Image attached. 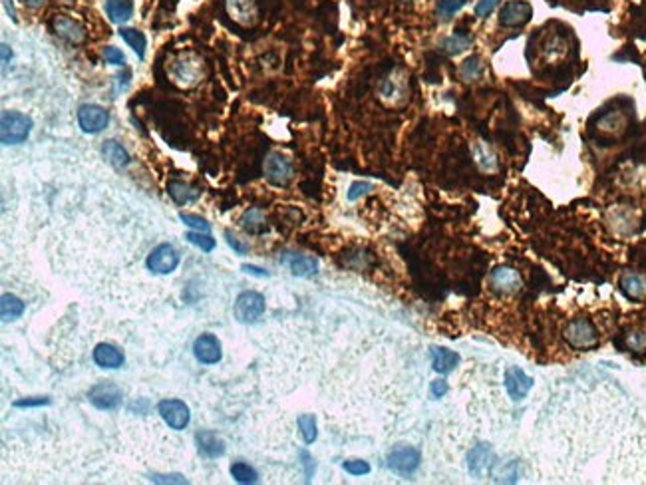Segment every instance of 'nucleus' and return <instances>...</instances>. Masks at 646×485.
I'll return each mask as SVG.
<instances>
[{
    "instance_id": "nucleus-1",
    "label": "nucleus",
    "mask_w": 646,
    "mask_h": 485,
    "mask_svg": "<svg viewBox=\"0 0 646 485\" xmlns=\"http://www.w3.org/2000/svg\"><path fill=\"white\" fill-rule=\"evenodd\" d=\"M32 120L21 111H2L0 118V140L4 145H16L28 140Z\"/></svg>"
},
{
    "instance_id": "nucleus-2",
    "label": "nucleus",
    "mask_w": 646,
    "mask_h": 485,
    "mask_svg": "<svg viewBox=\"0 0 646 485\" xmlns=\"http://www.w3.org/2000/svg\"><path fill=\"white\" fill-rule=\"evenodd\" d=\"M565 340L575 350H586V348H593L598 342V334L596 328L593 326V323L589 318H575L565 326Z\"/></svg>"
},
{
    "instance_id": "nucleus-3",
    "label": "nucleus",
    "mask_w": 646,
    "mask_h": 485,
    "mask_svg": "<svg viewBox=\"0 0 646 485\" xmlns=\"http://www.w3.org/2000/svg\"><path fill=\"white\" fill-rule=\"evenodd\" d=\"M233 311L239 323H255L264 313V296L257 291H245L237 296Z\"/></svg>"
},
{
    "instance_id": "nucleus-4",
    "label": "nucleus",
    "mask_w": 646,
    "mask_h": 485,
    "mask_svg": "<svg viewBox=\"0 0 646 485\" xmlns=\"http://www.w3.org/2000/svg\"><path fill=\"white\" fill-rule=\"evenodd\" d=\"M264 175L273 185L284 187L293 179V163L283 153H271L264 160Z\"/></svg>"
},
{
    "instance_id": "nucleus-5",
    "label": "nucleus",
    "mask_w": 646,
    "mask_h": 485,
    "mask_svg": "<svg viewBox=\"0 0 646 485\" xmlns=\"http://www.w3.org/2000/svg\"><path fill=\"white\" fill-rule=\"evenodd\" d=\"M420 462H422L420 452H418L416 447H410V445H400V447L392 450L390 455H388V465H390V469L396 472V474L402 475L414 474L416 469L420 467Z\"/></svg>"
},
{
    "instance_id": "nucleus-6",
    "label": "nucleus",
    "mask_w": 646,
    "mask_h": 485,
    "mask_svg": "<svg viewBox=\"0 0 646 485\" xmlns=\"http://www.w3.org/2000/svg\"><path fill=\"white\" fill-rule=\"evenodd\" d=\"M177 264H179V255L167 242L157 245L147 257V269L155 274L173 273L177 269Z\"/></svg>"
},
{
    "instance_id": "nucleus-7",
    "label": "nucleus",
    "mask_w": 646,
    "mask_h": 485,
    "mask_svg": "<svg viewBox=\"0 0 646 485\" xmlns=\"http://www.w3.org/2000/svg\"><path fill=\"white\" fill-rule=\"evenodd\" d=\"M78 123L86 133H100L108 128L110 123V113L101 106L96 104H86L78 110Z\"/></svg>"
},
{
    "instance_id": "nucleus-8",
    "label": "nucleus",
    "mask_w": 646,
    "mask_h": 485,
    "mask_svg": "<svg viewBox=\"0 0 646 485\" xmlns=\"http://www.w3.org/2000/svg\"><path fill=\"white\" fill-rule=\"evenodd\" d=\"M157 412L163 418V422L173 428V430H185L189 424V408L182 400H162L157 404Z\"/></svg>"
},
{
    "instance_id": "nucleus-9",
    "label": "nucleus",
    "mask_w": 646,
    "mask_h": 485,
    "mask_svg": "<svg viewBox=\"0 0 646 485\" xmlns=\"http://www.w3.org/2000/svg\"><path fill=\"white\" fill-rule=\"evenodd\" d=\"M531 388H533V378L525 374L521 368L511 366V368L505 370V390H507V394L513 402H521L529 394Z\"/></svg>"
},
{
    "instance_id": "nucleus-10",
    "label": "nucleus",
    "mask_w": 646,
    "mask_h": 485,
    "mask_svg": "<svg viewBox=\"0 0 646 485\" xmlns=\"http://www.w3.org/2000/svg\"><path fill=\"white\" fill-rule=\"evenodd\" d=\"M88 398L98 410H113L121 404V390L113 382H100L91 386Z\"/></svg>"
},
{
    "instance_id": "nucleus-11",
    "label": "nucleus",
    "mask_w": 646,
    "mask_h": 485,
    "mask_svg": "<svg viewBox=\"0 0 646 485\" xmlns=\"http://www.w3.org/2000/svg\"><path fill=\"white\" fill-rule=\"evenodd\" d=\"M531 16H533V9H531V4L529 2H523V0H511V2H507L501 12H499V22L507 26V28H515V26H521V24H527V22L531 21Z\"/></svg>"
},
{
    "instance_id": "nucleus-12",
    "label": "nucleus",
    "mask_w": 646,
    "mask_h": 485,
    "mask_svg": "<svg viewBox=\"0 0 646 485\" xmlns=\"http://www.w3.org/2000/svg\"><path fill=\"white\" fill-rule=\"evenodd\" d=\"M489 284L491 289L501 294H511L515 291H519L521 286V277L519 273L511 269V267H497L495 271H491L489 274Z\"/></svg>"
},
{
    "instance_id": "nucleus-13",
    "label": "nucleus",
    "mask_w": 646,
    "mask_h": 485,
    "mask_svg": "<svg viewBox=\"0 0 646 485\" xmlns=\"http://www.w3.org/2000/svg\"><path fill=\"white\" fill-rule=\"evenodd\" d=\"M193 354L201 364H217L221 360V342L213 334H201L193 344Z\"/></svg>"
},
{
    "instance_id": "nucleus-14",
    "label": "nucleus",
    "mask_w": 646,
    "mask_h": 485,
    "mask_svg": "<svg viewBox=\"0 0 646 485\" xmlns=\"http://www.w3.org/2000/svg\"><path fill=\"white\" fill-rule=\"evenodd\" d=\"M283 263L289 264V269L293 271V274L303 277V279H308V277H314V274L318 273V261L313 259V257H308V255L289 253L283 259Z\"/></svg>"
},
{
    "instance_id": "nucleus-15",
    "label": "nucleus",
    "mask_w": 646,
    "mask_h": 485,
    "mask_svg": "<svg viewBox=\"0 0 646 485\" xmlns=\"http://www.w3.org/2000/svg\"><path fill=\"white\" fill-rule=\"evenodd\" d=\"M467 467H469V474L475 477H481V475L491 467V450L487 444L475 445L474 450L467 455Z\"/></svg>"
},
{
    "instance_id": "nucleus-16",
    "label": "nucleus",
    "mask_w": 646,
    "mask_h": 485,
    "mask_svg": "<svg viewBox=\"0 0 646 485\" xmlns=\"http://www.w3.org/2000/svg\"><path fill=\"white\" fill-rule=\"evenodd\" d=\"M626 126H628V118L618 110L608 111L596 121V130L606 135H620V133H625Z\"/></svg>"
},
{
    "instance_id": "nucleus-17",
    "label": "nucleus",
    "mask_w": 646,
    "mask_h": 485,
    "mask_svg": "<svg viewBox=\"0 0 646 485\" xmlns=\"http://www.w3.org/2000/svg\"><path fill=\"white\" fill-rule=\"evenodd\" d=\"M94 362L98 364L100 368H120L121 364H123V354L116 348V346H111V344H98L96 348H94Z\"/></svg>"
},
{
    "instance_id": "nucleus-18",
    "label": "nucleus",
    "mask_w": 646,
    "mask_h": 485,
    "mask_svg": "<svg viewBox=\"0 0 646 485\" xmlns=\"http://www.w3.org/2000/svg\"><path fill=\"white\" fill-rule=\"evenodd\" d=\"M195 440H197L199 452L207 457H219L225 454V442L215 432H199L195 435Z\"/></svg>"
},
{
    "instance_id": "nucleus-19",
    "label": "nucleus",
    "mask_w": 646,
    "mask_h": 485,
    "mask_svg": "<svg viewBox=\"0 0 646 485\" xmlns=\"http://www.w3.org/2000/svg\"><path fill=\"white\" fill-rule=\"evenodd\" d=\"M227 11L241 24H251L257 16V6L252 0H227Z\"/></svg>"
},
{
    "instance_id": "nucleus-20",
    "label": "nucleus",
    "mask_w": 646,
    "mask_h": 485,
    "mask_svg": "<svg viewBox=\"0 0 646 485\" xmlns=\"http://www.w3.org/2000/svg\"><path fill=\"white\" fill-rule=\"evenodd\" d=\"M432 364H434L435 372L450 374L460 364V354H455L454 350H447V348H434L432 350Z\"/></svg>"
},
{
    "instance_id": "nucleus-21",
    "label": "nucleus",
    "mask_w": 646,
    "mask_h": 485,
    "mask_svg": "<svg viewBox=\"0 0 646 485\" xmlns=\"http://www.w3.org/2000/svg\"><path fill=\"white\" fill-rule=\"evenodd\" d=\"M620 289L628 299L640 301L646 296V277L638 273H628L620 281Z\"/></svg>"
},
{
    "instance_id": "nucleus-22",
    "label": "nucleus",
    "mask_w": 646,
    "mask_h": 485,
    "mask_svg": "<svg viewBox=\"0 0 646 485\" xmlns=\"http://www.w3.org/2000/svg\"><path fill=\"white\" fill-rule=\"evenodd\" d=\"M54 30L58 36L68 42H82L84 40V30L78 22H74L68 16H58L54 18Z\"/></svg>"
},
{
    "instance_id": "nucleus-23",
    "label": "nucleus",
    "mask_w": 646,
    "mask_h": 485,
    "mask_svg": "<svg viewBox=\"0 0 646 485\" xmlns=\"http://www.w3.org/2000/svg\"><path fill=\"white\" fill-rule=\"evenodd\" d=\"M106 14H108L110 21L116 22V24L128 22L133 14L132 0H108V4H106Z\"/></svg>"
},
{
    "instance_id": "nucleus-24",
    "label": "nucleus",
    "mask_w": 646,
    "mask_h": 485,
    "mask_svg": "<svg viewBox=\"0 0 646 485\" xmlns=\"http://www.w3.org/2000/svg\"><path fill=\"white\" fill-rule=\"evenodd\" d=\"M22 313H24V303L16 294H2V299H0V314H2L4 323L21 318Z\"/></svg>"
},
{
    "instance_id": "nucleus-25",
    "label": "nucleus",
    "mask_w": 646,
    "mask_h": 485,
    "mask_svg": "<svg viewBox=\"0 0 646 485\" xmlns=\"http://www.w3.org/2000/svg\"><path fill=\"white\" fill-rule=\"evenodd\" d=\"M101 152H104V155H106V160H108L111 165H116L118 169L126 167V165L130 163V153L126 152V147H121L120 143L113 142V140L104 143Z\"/></svg>"
},
{
    "instance_id": "nucleus-26",
    "label": "nucleus",
    "mask_w": 646,
    "mask_h": 485,
    "mask_svg": "<svg viewBox=\"0 0 646 485\" xmlns=\"http://www.w3.org/2000/svg\"><path fill=\"white\" fill-rule=\"evenodd\" d=\"M167 191L172 195L173 201L179 203V205L191 203L199 197V191H197V189H193L191 185H187V183L183 182H172L167 185Z\"/></svg>"
},
{
    "instance_id": "nucleus-27",
    "label": "nucleus",
    "mask_w": 646,
    "mask_h": 485,
    "mask_svg": "<svg viewBox=\"0 0 646 485\" xmlns=\"http://www.w3.org/2000/svg\"><path fill=\"white\" fill-rule=\"evenodd\" d=\"M474 157L475 163H477V167L481 169V172L491 173L497 169V160H495V155L485 145L481 143H475L474 145Z\"/></svg>"
},
{
    "instance_id": "nucleus-28",
    "label": "nucleus",
    "mask_w": 646,
    "mask_h": 485,
    "mask_svg": "<svg viewBox=\"0 0 646 485\" xmlns=\"http://www.w3.org/2000/svg\"><path fill=\"white\" fill-rule=\"evenodd\" d=\"M472 46V36H467V34H460V32H455L452 36H447L442 42V48H444L447 54H460V52L467 50Z\"/></svg>"
},
{
    "instance_id": "nucleus-29",
    "label": "nucleus",
    "mask_w": 646,
    "mask_h": 485,
    "mask_svg": "<svg viewBox=\"0 0 646 485\" xmlns=\"http://www.w3.org/2000/svg\"><path fill=\"white\" fill-rule=\"evenodd\" d=\"M120 36L123 40L128 42L130 46L133 48V52L143 58L145 56V46H147V40H145V36H143L142 32L133 30V28H120Z\"/></svg>"
},
{
    "instance_id": "nucleus-30",
    "label": "nucleus",
    "mask_w": 646,
    "mask_h": 485,
    "mask_svg": "<svg viewBox=\"0 0 646 485\" xmlns=\"http://www.w3.org/2000/svg\"><path fill=\"white\" fill-rule=\"evenodd\" d=\"M231 475L235 477V481L239 484H257V472L252 469L251 465L245 464V462H237L231 465Z\"/></svg>"
},
{
    "instance_id": "nucleus-31",
    "label": "nucleus",
    "mask_w": 646,
    "mask_h": 485,
    "mask_svg": "<svg viewBox=\"0 0 646 485\" xmlns=\"http://www.w3.org/2000/svg\"><path fill=\"white\" fill-rule=\"evenodd\" d=\"M460 74H462V78H464L465 82L477 80V78H481V74H484V64H481V60H479L477 56H472V58H467V60L462 64Z\"/></svg>"
},
{
    "instance_id": "nucleus-32",
    "label": "nucleus",
    "mask_w": 646,
    "mask_h": 485,
    "mask_svg": "<svg viewBox=\"0 0 646 485\" xmlns=\"http://www.w3.org/2000/svg\"><path fill=\"white\" fill-rule=\"evenodd\" d=\"M465 6V0H440L435 14L440 21H450L455 12H460Z\"/></svg>"
},
{
    "instance_id": "nucleus-33",
    "label": "nucleus",
    "mask_w": 646,
    "mask_h": 485,
    "mask_svg": "<svg viewBox=\"0 0 646 485\" xmlns=\"http://www.w3.org/2000/svg\"><path fill=\"white\" fill-rule=\"evenodd\" d=\"M241 223L243 227L251 233H259L264 229V217L261 209H249V211L243 215Z\"/></svg>"
},
{
    "instance_id": "nucleus-34",
    "label": "nucleus",
    "mask_w": 646,
    "mask_h": 485,
    "mask_svg": "<svg viewBox=\"0 0 646 485\" xmlns=\"http://www.w3.org/2000/svg\"><path fill=\"white\" fill-rule=\"evenodd\" d=\"M299 430H301V434H303V440L306 444H313L314 440H316V420H314L313 414H303L299 418Z\"/></svg>"
},
{
    "instance_id": "nucleus-35",
    "label": "nucleus",
    "mask_w": 646,
    "mask_h": 485,
    "mask_svg": "<svg viewBox=\"0 0 646 485\" xmlns=\"http://www.w3.org/2000/svg\"><path fill=\"white\" fill-rule=\"evenodd\" d=\"M185 239L191 242V245H195V247H199V249L205 251V253H209V251L215 249V239H213L211 235H207V233H203V231L187 233V237H185Z\"/></svg>"
},
{
    "instance_id": "nucleus-36",
    "label": "nucleus",
    "mask_w": 646,
    "mask_h": 485,
    "mask_svg": "<svg viewBox=\"0 0 646 485\" xmlns=\"http://www.w3.org/2000/svg\"><path fill=\"white\" fill-rule=\"evenodd\" d=\"M179 219H182L187 227H193V229H197V231L209 233V229H211V225L205 221L203 217H199V215H191V213H179Z\"/></svg>"
},
{
    "instance_id": "nucleus-37",
    "label": "nucleus",
    "mask_w": 646,
    "mask_h": 485,
    "mask_svg": "<svg viewBox=\"0 0 646 485\" xmlns=\"http://www.w3.org/2000/svg\"><path fill=\"white\" fill-rule=\"evenodd\" d=\"M626 346L635 352H642L646 350V333L642 330H633L626 334Z\"/></svg>"
},
{
    "instance_id": "nucleus-38",
    "label": "nucleus",
    "mask_w": 646,
    "mask_h": 485,
    "mask_svg": "<svg viewBox=\"0 0 646 485\" xmlns=\"http://www.w3.org/2000/svg\"><path fill=\"white\" fill-rule=\"evenodd\" d=\"M344 472H348L350 475H366L370 474V465L362 462V459H350V462H344L343 464Z\"/></svg>"
},
{
    "instance_id": "nucleus-39",
    "label": "nucleus",
    "mask_w": 646,
    "mask_h": 485,
    "mask_svg": "<svg viewBox=\"0 0 646 485\" xmlns=\"http://www.w3.org/2000/svg\"><path fill=\"white\" fill-rule=\"evenodd\" d=\"M368 191H372V183L368 182H356L350 185L348 189V201H356L358 197H362Z\"/></svg>"
},
{
    "instance_id": "nucleus-40",
    "label": "nucleus",
    "mask_w": 646,
    "mask_h": 485,
    "mask_svg": "<svg viewBox=\"0 0 646 485\" xmlns=\"http://www.w3.org/2000/svg\"><path fill=\"white\" fill-rule=\"evenodd\" d=\"M497 4H499V0H477V4H475V16L485 18L487 14H491V12L497 9Z\"/></svg>"
},
{
    "instance_id": "nucleus-41",
    "label": "nucleus",
    "mask_w": 646,
    "mask_h": 485,
    "mask_svg": "<svg viewBox=\"0 0 646 485\" xmlns=\"http://www.w3.org/2000/svg\"><path fill=\"white\" fill-rule=\"evenodd\" d=\"M104 60L108 62V64H113V66H121L123 64V54L118 48H113V46H108L106 50H104Z\"/></svg>"
},
{
    "instance_id": "nucleus-42",
    "label": "nucleus",
    "mask_w": 646,
    "mask_h": 485,
    "mask_svg": "<svg viewBox=\"0 0 646 485\" xmlns=\"http://www.w3.org/2000/svg\"><path fill=\"white\" fill-rule=\"evenodd\" d=\"M50 398H26V400H16L14 408H38V406H48Z\"/></svg>"
},
{
    "instance_id": "nucleus-43",
    "label": "nucleus",
    "mask_w": 646,
    "mask_h": 485,
    "mask_svg": "<svg viewBox=\"0 0 646 485\" xmlns=\"http://www.w3.org/2000/svg\"><path fill=\"white\" fill-rule=\"evenodd\" d=\"M150 479L155 484H187V479L182 475H152Z\"/></svg>"
},
{
    "instance_id": "nucleus-44",
    "label": "nucleus",
    "mask_w": 646,
    "mask_h": 485,
    "mask_svg": "<svg viewBox=\"0 0 646 485\" xmlns=\"http://www.w3.org/2000/svg\"><path fill=\"white\" fill-rule=\"evenodd\" d=\"M445 392H447V384H445V380H434V382H432V394H434L435 398H442Z\"/></svg>"
},
{
    "instance_id": "nucleus-45",
    "label": "nucleus",
    "mask_w": 646,
    "mask_h": 485,
    "mask_svg": "<svg viewBox=\"0 0 646 485\" xmlns=\"http://www.w3.org/2000/svg\"><path fill=\"white\" fill-rule=\"evenodd\" d=\"M241 269H243V273L255 274V277H261V279H263V277H269V273H267V271H263V269H259V267H255V264H243Z\"/></svg>"
},
{
    "instance_id": "nucleus-46",
    "label": "nucleus",
    "mask_w": 646,
    "mask_h": 485,
    "mask_svg": "<svg viewBox=\"0 0 646 485\" xmlns=\"http://www.w3.org/2000/svg\"><path fill=\"white\" fill-rule=\"evenodd\" d=\"M301 457L304 459L303 464L306 465V479H311V475H313V457L308 455V452H301Z\"/></svg>"
},
{
    "instance_id": "nucleus-47",
    "label": "nucleus",
    "mask_w": 646,
    "mask_h": 485,
    "mask_svg": "<svg viewBox=\"0 0 646 485\" xmlns=\"http://www.w3.org/2000/svg\"><path fill=\"white\" fill-rule=\"evenodd\" d=\"M227 241H229V245H231L233 249H237L239 253H245V247H241V245H239V241H237V239L233 237L231 233H227Z\"/></svg>"
},
{
    "instance_id": "nucleus-48",
    "label": "nucleus",
    "mask_w": 646,
    "mask_h": 485,
    "mask_svg": "<svg viewBox=\"0 0 646 485\" xmlns=\"http://www.w3.org/2000/svg\"><path fill=\"white\" fill-rule=\"evenodd\" d=\"M9 44H2V64H9V60L12 58V52H9Z\"/></svg>"
},
{
    "instance_id": "nucleus-49",
    "label": "nucleus",
    "mask_w": 646,
    "mask_h": 485,
    "mask_svg": "<svg viewBox=\"0 0 646 485\" xmlns=\"http://www.w3.org/2000/svg\"><path fill=\"white\" fill-rule=\"evenodd\" d=\"M22 2H24L26 6H30V9H38V6L44 4V0H22Z\"/></svg>"
},
{
    "instance_id": "nucleus-50",
    "label": "nucleus",
    "mask_w": 646,
    "mask_h": 485,
    "mask_svg": "<svg viewBox=\"0 0 646 485\" xmlns=\"http://www.w3.org/2000/svg\"><path fill=\"white\" fill-rule=\"evenodd\" d=\"M4 6H6V11H9V14H11V18H12V21L16 22V12H14V9H12L11 0H4Z\"/></svg>"
}]
</instances>
